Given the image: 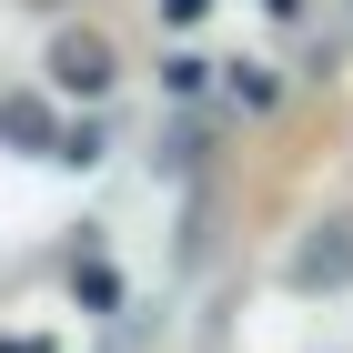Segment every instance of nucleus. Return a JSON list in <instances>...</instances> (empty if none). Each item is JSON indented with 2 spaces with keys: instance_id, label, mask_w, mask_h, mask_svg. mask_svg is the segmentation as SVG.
Listing matches in <instances>:
<instances>
[{
  "instance_id": "obj_1",
  "label": "nucleus",
  "mask_w": 353,
  "mask_h": 353,
  "mask_svg": "<svg viewBox=\"0 0 353 353\" xmlns=\"http://www.w3.org/2000/svg\"><path fill=\"white\" fill-rule=\"evenodd\" d=\"M51 81L71 91V101H101V91L121 81V51H111V30H61V41H51Z\"/></svg>"
},
{
  "instance_id": "obj_2",
  "label": "nucleus",
  "mask_w": 353,
  "mask_h": 353,
  "mask_svg": "<svg viewBox=\"0 0 353 353\" xmlns=\"http://www.w3.org/2000/svg\"><path fill=\"white\" fill-rule=\"evenodd\" d=\"M293 283H303V293H323V283H353V222H323V232L293 252Z\"/></svg>"
},
{
  "instance_id": "obj_3",
  "label": "nucleus",
  "mask_w": 353,
  "mask_h": 353,
  "mask_svg": "<svg viewBox=\"0 0 353 353\" xmlns=\"http://www.w3.org/2000/svg\"><path fill=\"white\" fill-rule=\"evenodd\" d=\"M0 132H10V141H51V111H41V101H0Z\"/></svg>"
},
{
  "instance_id": "obj_4",
  "label": "nucleus",
  "mask_w": 353,
  "mask_h": 353,
  "mask_svg": "<svg viewBox=\"0 0 353 353\" xmlns=\"http://www.w3.org/2000/svg\"><path fill=\"white\" fill-rule=\"evenodd\" d=\"M30 10H71V0H30Z\"/></svg>"
}]
</instances>
